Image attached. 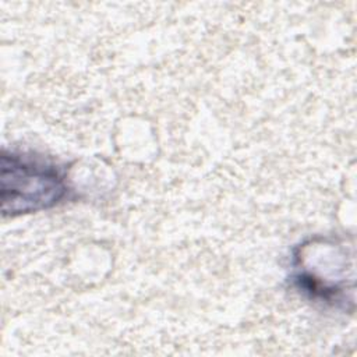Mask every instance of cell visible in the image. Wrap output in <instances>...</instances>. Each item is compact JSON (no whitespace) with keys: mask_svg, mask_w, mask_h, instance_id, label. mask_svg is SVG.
<instances>
[{"mask_svg":"<svg viewBox=\"0 0 357 357\" xmlns=\"http://www.w3.org/2000/svg\"><path fill=\"white\" fill-rule=\"evenodd\" d=\"M67 192L63 170L42 158L25 153L1 156V208L4 215L47 209Z\"/></svg>","mask_w":357,"mask_h":357,"instance_id":"6da1fadb","label":"cell"}]
</instances>
